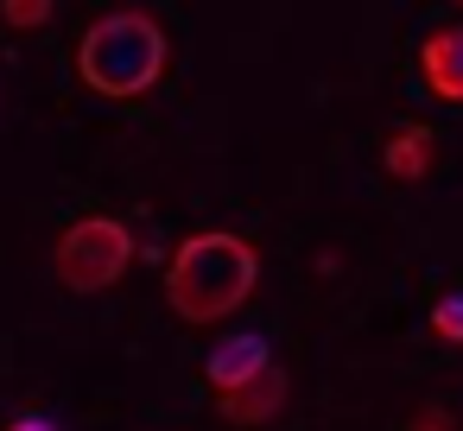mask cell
<instances>
[{"label":"cell","mask_w":463,"mask_h":431,"mask_svg":"<svg viewBox=\"0 0 463 431\" xmlns=\"http://www.w3.org/2000/svg\"><path fill=\"white\" fill-rule=\"evenodd\" d=\"M7 431H58V425H52V418H45V412H20V418H14V425H7Z\"/></svg>","instance_id":"cell-11"},{"label":"cell","mask_w":463,"mask_h":431,"mask_svg":"<svg viewBox=\"0 0 463 431\" xmlns=\"http://www.w3.org/2000/svg\"><path fill=\"white\" fill-rule=\"evenodd\" d=\"M431 153H438V134H431V127H393L387 146H381L393 184H419V178L431 172Z\"/></svg>","instance_id":"cell-7"},{"label":"cell","mask_w":463,"mask_h":431,"mask_svg":"<svg viewBox=\"0 0 463 431\" xmlns=\"http://www.w3.org/2000/svg\"><path fill=\"white\" fill-rule=\"evenodd\" d=\"M267 361H273L267 336H222V342L210 349V361H203V380H210L216 393H229V387L254 380V374H260Z\"/></svg>","instance_id":"cell-5"},{"label":"cell","mask_w":463,"mask_h":431,"mask_svg":"<svg viewBox=\"0 0 463 431\" xmlns=\"http://www.w3.org/2000/svg\"><path fill=\"white\" fill-rule=\"evenodd\" d=\"M419 70H425V89L444 96V102H463V26H444L419 45Z\"/></svg>","instance_id":"cell-6"},{"label":"cell","mask_w":463,"mask_h":431,"mask_svg":"<svg viewBox=\"0 0 463 431\" xmlns=\"http://www.w3.org/2000/svg\"><path fill=\"white\" fill-rule=\"evenodd\" d=\"M128 267H134V229L121 216H77L52 248V273L71 292H109Z\"/></svg>","instance_id":"cell-3"},{"label":"cell","mask_w":463,"mask_h":431,"mask_svg":"<svg viewBox=\"0 0 463 431\" xmlns=\"http://www.w3.org/2000/svg\"><path fill=\"white\" fill-rule=\"evenodd\" d=\"M0 20L14 33H39V26H52V0H0Z\"/></svg>","instance_id":"cell-8"},{"label":"cell","mask_w":463,"mask_h":431,"mask_svg":"<svg viewBox=\"0 0 463 431\" xmlns=\"http://www.w3.org/2000/svg\"><path fill=\"white\" fill-rule=\"evenodd\" d=\"M165 58H172V45H165L159 20H146V14H109V20H96V26L83 33V45H77L83 83H90L96 96H109V102L146 96V89L165 77Z\"/></svg>","instance_id":"cell-2"},{"label":"cell","mask_w":463,"mask_h":431,"mask_svg":"<svg viewBox=\"0 0 463 431\" xmlns=\"http://www.w3.org/2000/svg\"><path fill=\"white\" fill-rule=\"evenodd\" d=\"M260 279V254L254 241L229 235V229H210V235H191L178 241L172 267H165V305L184 317V323H222L229 311L248 305Z\"/></svg>","instance_id":"cell-1"},{"label":"cell","mask_w":463,"mask_h":431,"mask_svg":"<svg viewBox=\"0 0 463 431\" xmlns=\"http://www.w3.org/2000/svg\"><path fill=\"white\" fill-rule=\"evenodd\" d=\"M431 330H438L444 342H463V298H457V292H444V298L431 305Z\"/></svg>","instance_id":"cell-9"},{"label":"cell","mask_w":463,"mask_h":431,"mask_svg":"<svg viewBox=\"0 0 463 431\" xmlns=\"http://www.w3.org/2000/svg\"><path fill=\"white\" fill-rule=\"evenodd\" d=\"M222 399V418L229 425H267V418H279V406H286V368H260L254 380H241V387H229V393H216Z\"/></svg>","instance_id":"cell-4"},{"label":"cell","mask_w":463,"mask_h":431,"mask_svg":"<svg viewBox=\"0 0 463 431\" xmlns=\"http://www.w3.org/2000/svg\"><path fill=\"white\" fill-rule=\"evenodd\" d=\"M412 431H450V412L444 406H425V412H412Z\"/></svg>","instance_id":"cell-10"},{"label":"cell","mask_w":463,"mask_h":431,"mask_svg":"<svg viewBox=\"0 0 463 431\" xmlns=\"http://www.w3.org/2000/svg\"><path fill=\"white\" fill-rule=\"evenodd\" d=\"M450 7H463V0H450Z\"/></svg>","instance_id":"cell-12"}]
</instances>
